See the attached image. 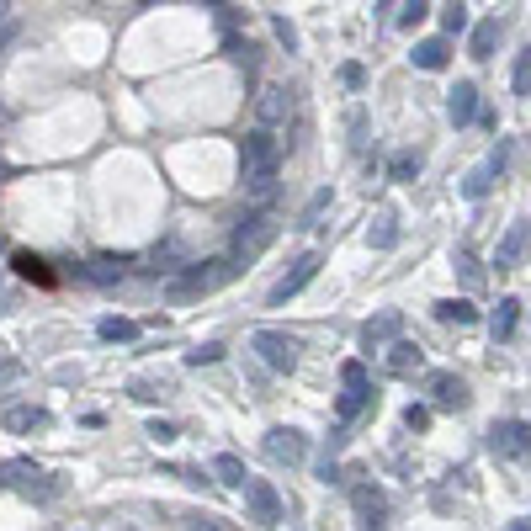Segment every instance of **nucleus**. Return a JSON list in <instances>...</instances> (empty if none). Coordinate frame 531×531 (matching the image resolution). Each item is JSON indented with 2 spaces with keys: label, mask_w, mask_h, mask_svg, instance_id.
<instances>
[{
  "label": "nucleus",
  "mask_w": 531,
  "mask_h": 531,
  "mask_svg": "<svg viewBox=\"0 0 531 531\" xmlns=\"http://www.w3.org/2000/svg\"><path fill=\"white\" fill-rule=\"evenodd\" d=\"M234 261H202V266H192V271H181L176 282H170V303H192V298H202V293H213V287H224L229 277H234Z\"/></svg>",
  "instance_id": "1"
},
{
  "label": "nucleus",
  "mask_w": 531,
  "mask_h": 531,
  "mask_svg": "<svg viewBox=\"0 0 531 531\" xmlns=\"http://www.w3.org/2000/svg\"><path fill=\"white\" fill-rule=\"evenodd\" d=\"M271 239H277V218H271V213H250L245 224L234 229V261H255Z\"/></svg>",
  "instance_id": "2"
},
{
  "label": "nucleus",
  "mask_w": 531,
  "mask_h": 531,
  "mask_svg": "<svg viewBox=\"0 0 531 531\" xmlns=\"http://www.w3.org/2000/svg\"><path fill=\"white\" fill-rule=\"evenodd\" d=\"M250 346L261 351V362H266L271 372H293V367H298V340L282 335V330H255Z\"/></svg>",
  "instance_id": "3"
},
{
  "label": "nucleus",
  "mask_w": 531,
  "mask_h": 531,
  "mask_svg": "<svg viewBox=\"0 0 531 531\" xmlns=\"http://www.w3.org/2000/svg\"><path fill=\"white\" fill-rule=\"evenodd\" d=\"M489 452L505 457V462L526 457V452H531V425H526V420H500V425L489 431Z\"/></svg>",
  "instance_id": "4"
},
{
  "label": "nucleus",
  "mask_w": 531,
  "mask_h": 531,
  "mask_svg": "<svg viewBox=\"0 0 531 531\" xmlns=\"http://www.w3.org/2000/svg\"><path fill=\"white\" fill-rule=\"evenodd\" d=\"M239 165H245V170L282 165V149H277V139H271V128H250L245 139H239Z\"/></svg>",
  "instance_id": "5"
},
{
  "label": "nucleus",
  "mask_w": 531,
  "mask_h": 531,
  "mask_svg": "<svg viewBox=\"0 0 531 531\" xmlns=\"http://www.w3.org/2000/svg\"><path fill=\"white\" fill-rule=\"evenodd\" d=\"M319 266H324V261H319L314 250H308V255H298V261H293V271H287V277H282L277 287H271V308H282L287 298H298L303 287H308V282L319 277Z\"/></svg>",
  "instance_id": "6"
},
{
  "label": "nucleus",
  "mask_w": 531,
  "mask_h": 531,
  "mask_svg": "<svg viewBox=\"0 0 531 531\" xmlns=\"http://www.w3.org/2000/svg\"><path fill=\"white\" fill-rule=\"evenodd\" d=\"M245 505H250V516L261 521V526H277L282 521V494L266 484V478H245Z\"/></svg>",
  "instance_id": "7"
},
{
  "label": "nucleus",
  "mask_w": 531,
  "mask_h": 531,
  "mask_svg": "<svg viewBox=\"0 0 531 531\" xmlns=\"http://www.w3.org/2000/svg\"><path fill=\"white\" fill-rule=\"evenodd\" d=\"M266 457H271V462H287V468H298V462L308 457L303 431H293V425H277V431H266Z\"/></svg>",
  "instance_id": "8"
},
{
  "label": "nucleus",
  "mask_w": 531,
  "mask_h": 531,
  "mask_svg": "<svg viewBox=\"0 0 531 531\" xmlns=\"http://www.w3.org/2000/svg\"><path fill=\"white\" fill-rule=\"evenodd\" d=\"M287 112H293V96H287V85H266V91L255 96V123H261V128H282Z\"/></svg>",
  "instance_id": "9"
},
{
  "label": "nucleus",
  "mask_w": 531,
  "mask_h": 531,
  "mask_svg": "<svg viewBox=\"0 0 531 531\" xmlns=\"http://www.w3.org/2000/svg\"><path fill=\"white\" fill-rule=\"evenodd\" d=\"M526 250H531V224H510L505 239H500V250H494V266L500 271H516L526 261Z\"/></svg>",
  "instance_id": "10"
},
{
  "label": "nucleus",
  "mask_w": 531,
  "mask_h": 531,
  "mask_svg": "<svg viewBox=\"0 0 531 531\" xmlns=\"http://www.w3.org/2000/svg\"><path fill=\"white\" fill-rule=\"evenodd\" d=\"M351 505H356V516H362V531H383V510H388L383 489L356 484V489H351Z\"/></svg>",
  "instance_id": "11"
},
{
  "label": "nucleus",
  "mask_w": 531,
  "mask_h": 531,
  "mask_svg": "<svg viewBox=\"0 0 531 531\" xmlns=\"http://www.w3.org/2000/svg\"><path fill=\"white\" fill-rule=\"evenodd\" d=\"M399 330H404V319L393 314H378V319H367L362 324V351H383V346H393V340H399Z\"/></svg>",
  "instance_id": "12"
},
{
  "label": "nucleus",
  "mask_w": 531,
  "mask_h": 531,
  "mask_svg": "<svg viewBox=\"0 0 531 531\" xmlns=\"http://www.w3.org/2000/svg\"><path fill=\"white\" fill-rule=\"evenodd\" d=\"M505 160H510V144H500V149H494V154H489V160H484V165H478V170H473V176H468V181H462V192H468V197L478 202V197H484V192H489V186H494V176H500V170H505Z\"/></svg>",
  "instance_id": "13"
},
{
  "label": "nucleus",
  "mask_w": 531,
  "mask_h": 531,
  "mask_svg": "<svg viewBox=\"0 0 531 531\" xmlns=\"http://www.w3.org/2000/svg\"><path fill=\"white\" fill-rule=\"evenodd\" d=\"M431 399H436V409H462V404H468V383L452 378V372H436V378H431Z\"/></svg>",
  "instance_id": "14"
},
{
  "label": "nucleus",
  "mask_w": 531,
  "mask_h": 531,
  "mask_svg": "<svg viewBox=\"0 0 531 531\" xmlns=\"http://www.w3.org/2000/svg\"><path fill=\"white\" fill-rule=\"evenodd\" d=\"M277 176H282V165H266V170H245V197H250V202H261V208H266V202L277 197Z\"/></svg>",
  "instance_id": "15"
},
{
  "label": "nucleus",
  "mask_w": 531,
  "mask_h": 531,
  "mask_svg": "<svg viewBox=\"0 0 531 531\" xmlns=\"http://www.w3.org/2000/svg\"><path fill=\"white\" fill-rule=\"evenodd\" d=\"M447 117H452V123L462 128V123H473V117H478V91H473V85L468 80H462L457 85V91L447 96Z\"/></svg>",
  "instance_id": "16"
},
{
  "label": "nucleus",
  "mask_w": 531,
  "mask_h": 531,
  "mask_svg": "<svg viewBox=\"0 0 531 531\" xmlns=\"http://www.w3.org/2000/svg\"><path fill=\"white\" fill-rule=\"evenodd\" d=\"M420 64V70H447V59H452V48H447V38H425V43H415V54H409Z\"/></svg>",
  "instance_id": "17"
},
{
  "label": "nucleus",
  "mask_w": 531,
  "mask_h": 531,
  "mask_svg": "<svg viewBox=\"0 0 531 531\" xmlns=\"http://www.w3.org/2000/svg\"><path fill=\"white\" fill-rule=\"evenodd\" d=\"M11 473H16V489L22 494H38V500H48V494H54V484H43V468H32V462H11Z\"/></svg>",
  "instance_id": "18"
},
{
  "label": "nucleus",
  "mask_w": 531,
  "mask_h": 531,
  "mask_svg": "<svg viewBox=\"0 0 531 531\" xmlns=\"http://www.w3.org/2000/svg\"><path fill=\"white\" fill-rule=\"evenodd\" d=\"M415 367H420V346H409V340H393V346H388V372H393V378H409Z\"/></svg>",
  "instance_id": "19"
},
{
  "label": "nucleus",
  "mask_w": 531,
  "mask_h": 531,
  "mask_svg": "<svg viewBox=\"0 0 531 531\" xmlns=\"http://www.w3.org/2000/svg\"><path fill=\"white\" fill-rule=\"evenodd\" d=\"M516 319H521V298H500V308H494V319H489L494 340H510V335H516Z\"/></svg>",
  "instance_id": "20"
},
{
  "label": "nucleus",
  "mask_w": 531,
  "mask_h": 531,
  "mask_svg": "<svg viewBox=\"0 0 531 531\" xmlns=\"http://www.w3.org/2000/svg\"><path fill=\"white\" fill-rule=\"evenodd\" d=\"M436 319H441V324H473L478 308H473L468 298H441V303H436Z\"/></svg>",
  "instance_id": "21"
},
{
  "label": "nucleus",
  "mask_w": 531,
  "mask_h": 531,
  "mask_svg": "<svg viewBox=\"0 0 531 531\" xmlns=\"http://www.w3.org/2000/svg\"><path fill=\"white\" fill-rule=\"evenodd\" d=\"M494 43H500V22H494V16H484V22L473 27V43H468V48H473V59H489V54H494Z\"/></svg>",
  "instance_id": "22"
},
{
  "label": "nucleus",
  "mask_w": 531,
  "mask_h": 531,
  "mask_svg": "<svg viewBox=\"0 0 531 531\" xmlns=\"http://www.w3.org/2000/svg\"><path fill=\"white\" fill-rule=\"evenodd\" d=\"M213 473H218V484H229V489H245V478H250V473H245V462L229 457V452L213 462Z\"/></svg>",
  "instance_id": "23"
},
{
  "label": "nucleus",
  "mask_w": 531,
  "mask_h": 531,
  "mask_svg": "<svg viewBox=\"0 0 531 531\" xmlns=\"http://www.w3.org/2000/svg\"><path fill=\"white\" fill-rule=\"evenodd\" d=\"M367 393H372L367 383H362V388H346V393H340V404H335V415H340V420H356V415L367 409Z\"/></svg>",
  "instance_id": "24"
},
{
  "label": "nucleus",
  "mask_w": 531,
  "mask_h": 531,
  "mask_svg": "<svg viewBox=\"0 0 531 531\" xmlns=\"http://www.w3.org/2000/svg\"><path fill=\"white\" fill-rule=\"evenodd\" d=\"M48 415H43V409L38 404H16V409H6V425H11V431H32V425H43Z\"/></svg>",
  "instance_id": "25"
},
{
  "label": "nucleus",
  "mask_w": 531,
  "mask_h": 531,
  "mask_svg": "<svg viewBox=\"0 0 531 531\" xmlns=\"http://www.w3.org/2000/svg\"><path fill=\"white\" fill-rule=\"evenodd\" d=\"M96 335L101 340H133V335H139V324H133V319H101Z\"/></svg>",
  "instance_id": "26"
},
{
  "label": "nucleus",
  "mask_w": 531,
  "mask_h": 531,
  "mask_svg": "<svg viewBox=\"0 0 531 531\" xmlns=\"http://www.w3.org/2000/svg\"><path fill=\"white\" fill-rule=\"evenodd\" d=\"M388 176H393V181H415V176H420V154H409V149H404V154H393Z\"/></svg>",
  "instance_id": "27"
},
{
  "label": "nucleus",
  "mask_w": 531,
  "mask_h": 531,
  "mask_svg": "<svg viewBox=\"0 0 531 531\" xmlns=\"http://www.w3.org/2000/svg\"><path fill=\"white\" fill-rule=\"evenodd\" d=\"M462 27H468V6L447 0V6H441V32H462Z\"/></svg>",
  "instance_id": "28"
},
{
  "label": "nucleus",
  "mask_w": 531,
  "mask_h": 531,
  "mask_svg": "<svg viewBox=\"0 0 531 531\" xmlns=\"http://www.w3.org/2000/svg\"><path fill=\"white\" fill-rule=\"evenodd\" d=\"M367 239H372V245H378V250H388V245H399V224H393V218H378V224H372V229H367Z\"/></svg>",
  "instance_id": "29"
},
{
  "label": "nucleus",
  "mask_w": 531,
  "mask_h": 531,
  "mask_svg": "<svg viewBox=\"0 0 531 531\" xmlns=\"http://www.w3.org/2000/svg\"><path fill=\"white\" fill-rule=\"evenodd\" d=\"M510 85H516V96H531V43H526V54L516 59V75H510Z\"/></svg>",
  "instance_id": "30"
},
{
  "label": "nucleus",
  "mask_w": 531,
  "mask_h": 531,
  "mask_svg": "<svg viewBox=\"0 0 531 531\" xmlns=\"http://www.w3.org/2000/svg\"><path fill=\"white\" fill-rule=\"evenodd\" d=\"M91 282H123V261H91Z\"/></svg>",
  "instance_id": "31"
},
{
  "label": "nucleus",
  "mask_w": 531,
  "mask_h": 531,
  "mask_svg": "<svg viewBox=\"0 0 531 531\" xmlns=\"http://www.w3.org/2000/svg\"><path fill=\"white\" fill-rule=\"evenodd\" d=\"M165 393H170L165 378H139V383H133V399H165Z\"/></svg>",
  "instance_id": "32"
},
{
  "label": "nucleus",
  "mask_w": 531,
  "mask_h": 531,
  "mask_svg": "<svg viewBox=\"0 0 531 531\" xmlns=\"http://www.w3.org/2000/svg\"><path fill=\"white\" fill-rule=\"evenodd\" d=\"M324 208H330V192H314V197H308V208H303V229H314Z\"/></svg>",
  "instance_id": "33"
},
{
  "label": "nucleus",
  "mask_w": 531,
  "mask_h": 531,
  "mask_svg": "<svg viewBox=\"0 0 531 531\" xmlns=\"http://www.w3.org/2000/svg\"><path fill=\"white\" fill-rule=\"evenodd\" d=\"M425 11H431V6H425V0H404V11H399V27H420V22H425Z\"/></svg>",
  "instance_id": "34"
},
{
  "label": "nucleus",
  "mask_w": 531,
  "mask_h": 531,
  "mask_svg": "<svg viewBox=\"0 0 531 531\" xmlns=\"http://www.w3.org/2000/svg\"><path fill=\"white\" fill-rule=\"evenodd\" d=\"M218 356H224V346H197V351H186V362H192V367H213Z\"/></svg>",
  "instance_id": "35"
},
{
  "label": "nucleus",
  "mask_w": 531,
  "mask_h": 531,
  "mask_svg": "<svg viewBox=\"0 0 531 531\" xmlns=\"http://www.w3.org/2000/svg\"><path fill=\"white\" fill-rule=\"evenodd\" d=\"M404 425H409V431H425V425H431V409H425V404H409V409H404Z\"/></svg>",
  "instance_id": "36"
},
{
  "label": "nucleus",
  "mask_w": 531,
  "mask_h": 531,
  "mask_svg": "<svg viewBox=\"0 0 531 531\" xmlns=\"http://www.w3.org/2000/svg\"><path fill=\"white\" fill-rule=\"evenodd\" d=\"M340 85H351V91H362V85H367V70H362V64H340Z\"/></svg>",
  "instance_id": "37"
},
{
  "label": "nucleus",
  "mask_w": 531,
  "mask_h": 531,
  "mask_svg": "<svg viewBox=\"0 0 531 531\" xmlns=\"http://www.w3.org/2000/svg\"><path fill=\"white\" fill-rule=\"evenodd\" d=\"M340 378H346V388H362L367 383V367L362 362H346V367H340Z\"/></svg>",
  "instance_id": "38"
},
{
  "label": "nucleus",
  "mask_w": 531,
  "mask_h": 531,
  "mask_svg": "<svg viewBox=\"0 0 531 531\" xmlns=\"http://www.w3.org/2000/svg\"><path fill=\"white\" fill-rule=\"evenodd\" d=\"M16 38H22V27H16V16H6V22H0V54H6Z\"/></svg>",
  "instance_id": "39"
},
{
  "label": "nucleus",
  "mask_w": 531,
  "mask_h": 531,
  "mask_svg": "<svg viewBox=\"0 0 531 531\" xmlns=\"http://www.w3.org/2000/svg\"><path fill=\"white\" fill-rule=\"evenodd\" d=\"M277 38H282L287 48H298V32H293V22H282V16H277Z\"/></svg>",
  "instance_id": "40"
},
{
  "label": "nucleus",
  "mask_w": 531,
  "mask_h": 531,
  "mask_svg": "<svg viewBox=\"0 0 531 531\" xmlns=\"http://www.w3.org/2000/svg\"><path fill=\"white\" fill-rule=\"evenodd\" d=\"M149 436H154V441H170V436H176V425H165V420H154V425H149Z\"/></svg>",
  "instance_id": "41"
},
{
  "label": "nucleus",
  "mask_w": 531,
  "mask_h": 531,
  "mask_svg": "<svg viewBox=\"0 0 531 531\" xmlns=\"http://www.w3.org/2000/svg\"><path fill=\"white\" fill-rule=\"evenodd\" d=\"M186 531H218L213 521H192V526H186Z\"/></svg>",
  "instance_id": "42"
},
{
  "label": "nucleus",
  "mask_w": 531,
  "mask_h": 531,
  "mask_svg": "<svg viewBox=\"0 0 531 531\" xmlns=\"http://www.w3.org/2000/svg\"><path fill=\"white\" fill-rule=\"evenodd\" d=\"M6 16H11V0H0V22H6Z\"/></svg>",
  "instance_id": "43"
},
{
  "label": "nucleus",
  "mask_w": 531,
  "mask_h": 531,
  "mask_svg": "<svg viewBox=\"0 0 531 531\" xmlns=\"http://www.w3.org/2000/svg\"><path fill=\"white\" fill-rule=\"evenodd\" d=\"M510 531H531V521H510Z\"/></svg>",
  "instance_id": "44"
},
{
  "label": "nucleus",
  "mask_w": 531,
  "mask_h": 531,
  "mask_svg": "<svg viewBox=\"0 0 531 531\" xmlns=\"http://www.w3.org/2000/svg\"><path fill=\"white\" fill-rule=\"evenodd\" d=\"M117 531H133V526H117Z\"/></svg>",
  "instance_id": "45"
}]
</instances>
